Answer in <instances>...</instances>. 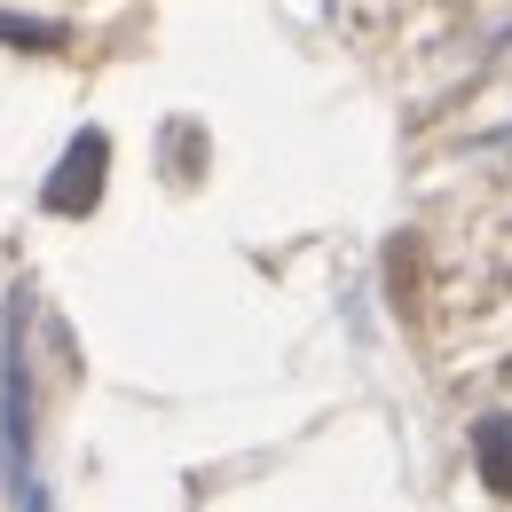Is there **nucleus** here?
<instances>
[{"mask_svg": "<svg viewBox=\"0 0 512 512\" xmlns=\"http://www.w3.org/2000/svg\"><path fill=\"white\" fill-rule=\"evenodd\" d=\"M497 48H512V24H505V32H497Z\"/></svg>", "mask_w": 512, "mask_h": 512, "instance_id": "obj_6", "label": "nucleus"}, {"mask_svg": "<svg viewBox=\"0 0 512 512\" xmlns=\"http://www.w3.org/2000/svg\"><path fill=\"white\" fill-rule=\"evenodd\" d=\"M473 457H481V481L512 497V410H489L473 426Z\"/></svg>", "mask_w": 512, "mask_h": 512, "instance_id": "obj_3", "label": "nucleus"}, {"mask_svg": "<svg viewBox=\"0 0 512 512\" xmlns=\"http://www.w3.org/2000/svg\"><path fill=\"white\" fill-rule=\"evenodd\" d=\"M0 48H24V56H56L71 48V32L56 16H16V8H0Z\"/></svg>", "mask_w": 512, "mask_h": 512, "instance_id": "obj_4", "label": "nucleus"}, {"mask_svg": "<svg viewBox=\"0 0 512 512\" xmlns=\"http://www.w3.org/2000/svg\"><path fill=\"white\" fill-rule=\"evenodd\" d=\"M24 449H32V386H24V347L8 331L0 339V465L24 473Z\"/></svg>", "mask_w": 512, "mask_h": 512, "instance_id": "obj_2", "label": "nucleus"}, {"mask_svg": "<svg viewBox=\"0 0 512 512\" xmlns=\"http://www.w3.org/2000/svg\"><path fill=\"white\" fill-rule=\"evenodd\" d=\"M24 512H48V497H32V489H24Z\"/></svg>", "mask_w": 512, "mask_h": 512, "instance_id": "obj_5", "label": "nucleus"}, {"mask_svg": "<svg viewBox=\"0 0 512 512\" xmlns=\"http://www.w3.org/2000/svg\"><path fill=\"white\" fill-rule=\"evenodd\" d=\"M103 166H111V142L87 127V134H71V150H64V166L48 174V213H95V197H103Z\"/></svg>", "mask_w": 512, "mask_h": 512, "instance_id": "obj_1", "label": "nucleus"}]
</instances>
